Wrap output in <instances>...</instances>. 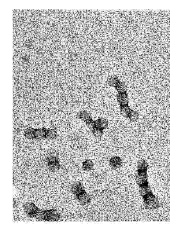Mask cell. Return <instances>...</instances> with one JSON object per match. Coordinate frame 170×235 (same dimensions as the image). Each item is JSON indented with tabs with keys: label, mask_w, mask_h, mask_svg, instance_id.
<instances>
[{
	"label": "cell",
	"mask_w": 170,
	"mask_h": 235,
	"mask_svg": "<svg viewBox=\"0 0 170 235\" xmlns=\"http://www.w3.org/2000/svg\"><path fill=\"white\" fill-rule=\"evenodd\" d=\"M142 198L144 200V206L148 209L155 210L160 206V204L158 199L151 192Z\"/></svg>",
	"instance_id": "1"
},
{
	"label": "cell",
	"mask_w": 170,
	"mask_h": 235,
	"mask_svg": "<svg viewBox=\"0 0 170 235\" xmlns=\"http://www.w3.org/2000/svg\"><path fill=\"white\" fill-rule=\"evenodd\" d=\"M60 215L55 211L53 209L46 210L45 220L48 222H57L60 220Z\"/></svg>",
	"instance_id": "2"
},
{
	"label": "cell",
	"mask_w": 170,
	"mask_h": 235,
	"mask_svg": "<svg viewBox=\"0 0 170 235\" xmlns=\"http://www.w3.org/2000/svg\"><path fill=\"white\" fill-rule=\"evenodd\" d=\"M147 172H137L135 176V179L139 186L148 184V176Z\"/></svg>",
	"instance_id": "3"
},
{
	"label": "cell",
	"mask_w": 170,
	"mask_h": 235,
	"mask_svg": "<svg viewBox=\"0 0 170 235\" xmlns=\"http://www.w3.org/2000/svg\"><path fill=\"white\" fill-rule=\"evenodd\" d=\"M71 190L73 194L76 196H78L85 191L83 185L82 183L76 182L73 183L71 186Z\"/></svg>",
	"instance_id": "4"
},
{
	"label": "cell",
	"mask_w": 170,
	"mask_h": 235,
	"mask_svg": "<svg viewBox=\"0 0 170 235\" xmlns=\"http://www.w3.org/2000/svg\"><path fill=\"white\" fill-rule=\"evenodd\" d=\"M123 161L121 158L118 156L113 157L109 161V165L112 168L116 169L120 168L122 165Z\"/></svg>",
	"instance_id": "5"
},
{
	"label": "cell",
	"mask_w": 170,
	"mask_h": 235,
	"mask_svg": "<svg viewBox=\"0 0 170 235\" xmlns=\"http://www.w3.org/2000/svg\"><path fill=\"white\" fill-rule=\"evenodd\" d=\"M118 102L120 106L128 105L129 97L127 93L120 94L117 95Z\"/></svg>",
	"instance_id": "6"
},
{
	"label": "cell",
	"mask_w": 170,
	"mask_h": 235,
	"mask_svg": "<svg viewBox=\"0 0 170 235\" xmlns=\"http://www.w3.org/2000/svg\"><path fill=\"white\" fill-rule=\"evenodd\" d=\"M78 196L79 201L82 204H88L92 200V198L85 191H84Z\"/></svg>",
	"instance_id": "7"
},
{
	"label": "cell",
	"mask_w": 170,
	"mask_h": 235,
	"mask_svg": "<svg viewBox=\"0 0 170 235\" xmlns=\"http://www.w3.org/2000/svg\"><path fill=\"white\" fill-rule=\"evenodd\" d=\"M148 167V163L146 160H141L137 162V172H147Z\"/></svg>",
	"instance_id": "8"
},
{
	"label": "cell",
	"mask_w": 170,
	"mask_h": 235,
	"mask_svg": "<svg viewBox=\"0 0 170 235\" xmlns=\"http://www.w3.org/2000/svg\"><path fill=\"white\" fill-rule=\"evenodd\" d=\"M24 208L26 212L30 215H33L37 209L35 204L32 203H27L25 204Z\"/></svg>",
	"instance_id": "9"
},
{
	"label": "cell",
	"mask_w": 170,
	"mask_h": 235,
	"mask_svg": "<svg viewBox=\"0 0 170 235\" xmlns=\"http://www.w3.org/2000/svg\"><path fill=\"white\" fill-rule=\"evenodd\" d=\"M139 187V193L142 197L146 196L152 192L151 188L148 184L144 185Z\"/></svg>",
	"instance_id": "10"
},
{
	"label": "cell",
	"mask_w": 170,
	"mask_h": 235,
	"mask_svg": "<svg viewBox=\"0 0 170 235\" xmlns=\"http://www.w3.org/2000/svg\"><path fill=\"white\" fill-rule=\"evenodd\" d=\"M46 211L40 208H37L33 216L37 219L39 220H44L45 219L46 216Z\"/></svg>",
	"instance_id": "11"
},
{
	"label": "cell",
	"mask_w": 170,
	"mask_h": 235,
	"mask_svg": "<svg viewBox=\"0 0 170 235\" xmlns=\"http://www.w3.org/2000/svg\"><path fill=\"white\" fill-rule=\"evenodd\" d=\"M96 127L104 130L108 124V121L104 118H100L95 120Z\"/></svg>",
	"instance_id": "12"
},
{
	"label": "cell",
	"mask_w": 170,
	"mask_h": 235,
	"mask_svg": "<svg viewBox=\"0 0 170 235\" xmlns=\"http://www.w3.org/2000/svg\"><path fill=\"white\" fill-rule=\"evenodd\" d=\"M46 130L45 127L36 130L35 138L38 140H42L46 138Z\"/></svg>",
	"instance_id": "13"
},
{
	"label": "cell",
	"mask_w": 170,
	"mask_h": 235,
	"mask_svg": "<svg viewBox=\"0 0 170 235\" xmlns=\"http://www.w3.org/2000/svg\"><path fill=\"white\" fill-rule=\"evenodd\" d=\"M36 130L32 127H28L24 132V136L27 138L33 139L35 138Z\"/></svg>",
	"instance_id": "14"
},
{
	"label": "cell",
	"mask_w": 170,
	"mask_h": 235,
	"mask_svg": "<svg viewBox=\"0 0 170 235\" xmlns=\"http://www.w3.org/2000/svg\"><path fill=\"white\" fill-rule=\"evenodd\" d=\"M119 93L124 94L127 93L128 86L126 82H120L117 86L115 88Z\"/></svg>",
	"instance_id": "15"
},
{
	"label": "cell",
	"mask_w": 170,
	"mask_h": 235,
	"mask_svg": "<svg viewBox=\"0 0 170 235\" xmlns=\"http://www.w3.org/2000/svg\"><path fill=\"white\" fill-rule=\"evenodd\" d=\"M120 82L117 76H112L108 79V83L109 86L116 88Z\"/></svg>",
	"instance_id": "16"
},
{
	"label": "cell",
	"mask_w": 170,
	"mask_h": 235,
	"mask_svg": "<svg viewBox=\"0 0 170 235\" xmlns=\"http://www.w3.org/2000/svg\"><path fill=\"white\" fill-rule=\"evenodd\" d=\"M60 168L61 165L58 161L49 163L48 165L49 170L52 172H56L58 171Z\"/></svg>",
	"instance_id": "17"
},
{
	"label": "cell",
	"mask_w": 170,
	"mask_h": 235,
	"mask_svg": "<svg viewBox=\"0 0 170 235\" xmlns=\"http://www.w3.org/2000/svg\"><path fill=\"white\" fill-rule=\"evenodd\" d=\"M57 133L56 130L54 128H50L46 130V138L48 139H53L56 138Z\"/></svg>",
	"instance_id": "18"
},
{
	"label": "cell",
	"mask_w": 170,
	"mask_h": 235,
	"mask_svg": "<svg viewBox=\"0 0 170 235\" xmlns=\"http://www.w3.org/2000/svg\"><path fill=\"white\" fill-rule=\"evenodd\" d=\"M79 117L81 120L86 123L92 119L91 115L87 112L84 111H82L80 112Z\"/></svg>",
	"instance_id": "19"
},
{
	"label": "cell",
	"mask_w": 170,
	"mask_h": 235,
	"mask_svg": "<svg viewBox=\"0 0 170 235\" xmlns=\"http://www.w3.org/2000/svg\"><path fill=\"white\" fill-rule=\"evenodd\" d=\"M94 163L90 160H85L82 164V168L84 170L89 171L92 170L94 168Z\"/></svg>",
	"instance_id": "20"
},
{
	"label": "cell",
	"mask_w": 170,
	"mask_h": 235,
	"mask_svg": "<svg viewBox=\"0 0 170 235\" xmlns=\"http://www.w3.org/2000/svg\"><path fill=\"white\" fill-rule=\"evenodd\" d=\"M46 159L49 163L58 161L59 160L58 155L54 152L50 153L48 154Z\"/></svg>",
	"instance_id": "21"
},
{
	"label": "cell",
	"mask_w": 170,
	"mask_h": 235,
	"mask_svg": "<svg viewBox=\"0 0 170 235\" xmlns=\"http://www.w3.org/2000/svg\"><path fill=\"white\" fill-rule=\"evenodd\" d=\"M131 110L128 105L121 106L120 113L123 116L128 117Z\"/></svg>",
	"instance_id": "22"
},
{
	"label": "cell",
	"mask_w": 170,
	"mask_h": 235,
	"mask_svg": "<svg viewBox=\"0 0 170 235\" xmlns=\"http://www.w3.org/2000/svg\"><path fill=\"white\" fill-rule=\"evenodd\" d=\"M139 116L138 112L131 110L128 117L131 121L132 122H135L139 119Z\"/></svg>",
	"instance_id": "23"
},
{
	"label": "cell",
	"mask_w": 170,
	"mask_h": 235,
	"mask_svg": "<svg viewBox=\"0 0 170 235\" xmlns=\"http://www.w3.org/2000/svg\"><path fill=\"white\" fill-rule=\"evenodd\" d=\"M93 135L97 138H99L103 136L104 130L97 127L94 128L92 130Z\"/></svg>",
	"instance_id": "24"
},
{
	"label": "cell",
	"mask_w": 170,
	"mask_h": 235,
	"mask_svg": "<svg viewBox=\"0 0 170 235\" xmlns=\"http://www.w3.org/2000/svg\"><path fill=\"white\" fill-rule=\"evenodd\" d=\"M87 125L89 128H90L91 130H93L96 127L95 123V120H93L92 119L89 122L87 123Z\"/></svg>",
	"instance_id": "25"
}]
</instances>
